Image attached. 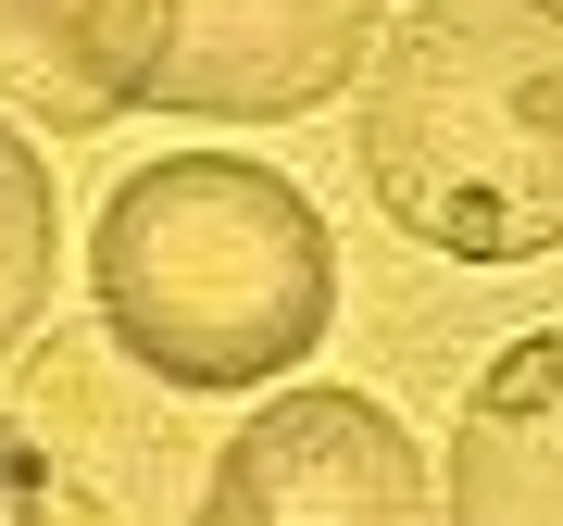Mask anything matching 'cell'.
Returning <instances> with one entry per match:
<instances>
[{"label":"cell","instance_id":"1","mask_svg":"<svg viewBox=\"0 0 563 526\" xmlns=\"http://www.w3.org/2000/svg\"><path fill=\"white\" fill-rule=\"evenodd\" d=\"M88 302L151 388H288L339 326V239L276 163L163 151L88 226Z\"/></svg>","mask_w":563,"mask_h":526},{"label":"cell","instance_id":"2","mask_svg":"<svg viewBox=\"0 0 563 526\" xmlns=\"http://www.w3.org/2000/svg\"><path fill=\"white\" fill-rule=\"evenodd\" d=\"M363 188L451 263L563 251V0H413L363 51Z\"/></svg>","mask_w":563,"mask_h":526},{"label":"cell","instance_id":"3","mask_svg":"<svg viewBox=\"0 0 563 526\" xmlns=\"http://www.w3.org/2000/svg\"><path fill=\"white\" fill-rule=\"evenodd\" d=\"M13 426L38 451V526H201V502H213V439L101 326L51 339L25 364Z\"/></svg>","mask_w":563,"mask_h":526},{"label":"cell","instance_id":"4","mask_svg":"<svg viewBox=\"0 0 563 526\" xmlns=\"http://www.w3.org/2000/svg\"><path fill=\"white\" fill-rule=\"evenodd\" d=\"M201 526H439V476L363 388H263L213 439Z\"/></svg>","mask_w":563,"mask_h":526},{"label":"cell","instance_id":"5","mask_svg":"<svg viewBox=\"0 0 563 526\" xmlns=\"http://www.w3.org/2000/svg\"><path fill=\"white\" fill-rule=\"evenodd\" d=\"M388 0H176L151 113H213V125H288L325 88L363 76Z\"/></svg>","mask_w":563,"mask_h":526},{"label":"cell","instance_id":"6","mask_svg":"<svg viewBox=\"0 0 563 526\" xmlns=\"http://www.w3.org/2000/svg\"><path fill=\"white\" fill-rule=\"evenodd\" d=\"M176 0H0V113L88 139L113 113H151Z\"/></svg>","mask_w":563,"mask_h":526},{"label":"cell","instance_id":"7","mask_svg":"<svg viewBox=\"0 0 563 526\" xmlns=\"http://www.w3.org/2000/svg\"><path fill=\"white\" fill-rule=\"evenodd\" d=\"M439 526H563V326L488 351V376L463 388Z\"/></svg>","mask_w":563,"mask_h":526},{"label":"cell","instance_id":"8","mask_svg":"<svg viewBox=\"0 0 563 526\" xmlns=\"http://www.w3.org/2000/svg\"><path fill=\"white\" fill-rule=\"evenodd\" d=\"M51 251H63V213H51V163L13 139V113H0V351L38 326L51 302Z\"/></svg>","mask_w":563,"mask_h":526},{"label":"cell","instance_id":"9","mask_svg":"<svg viewBox=\"0 0 563 526\" xmlns=\"http://www.w3.org/2000/svg\"><path fill=\"white\" fill-rule=\"evenodd\" d=\"M0 526H38V451H25L13 402H0Z\"/></svg>","mask_w":563,"mask_h":526}]
</instances>
